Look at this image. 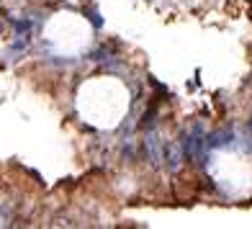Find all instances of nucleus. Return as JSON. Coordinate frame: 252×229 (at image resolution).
<instances>
[{
    "label": "nucleus",
    "mask_w": 252,
    "mask_h": 229,
    "mask_svg": "<svg viewBox=\"0 0 252 229\" xmlns=\"http://www.w3.org/2000/svg\"><path fill=\"white\" fill-rule=\"evenodd\" d=\"M180 147H183V157L190 160V163L196 165H206V152H209V147H206V131H203V124L196 121L193 127L180 136Z\"/></svg>",
    "instance_id": "obj_1"
},
{
    "label": "nucleus",
    "mask_w": 252,
    "mask_h": 229,
    "mask_svg": "<svg viewBox=\"0 0 252 229\" xmlns=\"http://www.w3.org/2000/svg\"><path fill=\"white\" fill-rule=\"evenodd\" d=\"M144 139H142V152L144 157L150 160V165L152 167H159L165 163V142H162V136L157 134V129H144Z\"/></svg>",
    "instance_id": "obj_2"
},
{
    "label": "nucleus",
    "mask_w": 252,
    "mask_h": 229,
    "mask_svg": "<svg viewBox=\"0 0 252 229\" xmlns=\"http://www.w3.org/2000/svg\"><path fill=\"white\" fill-rule=\"evenodd\" d=\"M183 147H180V142H170V144H165V165H167V170L170 173H178V170L183 167Z\"/></svg>",
    "instance_id": "obj_3"
},
{
    "label": "nucleus",
    "mask_w": 252,
    "mask_h": 229,
    "mask_svg": "<svg viewBox=\"0 0 252 229\" xmlns=\"http://www.w3.org/2000/svg\"><path fill=\"white\" fill-rule=\"evenodd\" d=\"M232 142V131H226V129H216V131H209L206 134V147L209 150H219V147H224V144H229Z\"/></svg>",
    "instance_id": "obj_4"
},
{
    "label": "nucleus",
    "mask_w": 252,
    "mask_h": 229,
    "mask_svg": "<svg viewBox=\"0 0 252 229\" xmlns=\"http://www.w3.org/2000/svg\"><path fill=\"white\" fill-rule=\"evenodd\" d=\"M157 100L159 98H155L150 106H147V111L142 113V129H155V124H157V116H159V106H157Z\"/></svg>",
    "instance_id": "obj_5"
},
{
    "label": "nucleus",
    "mask_w": 252,
    "mask_h": 229,
    "mask_svg": "<svg viewBox=\"0 0 252 229\" xmlns=\"http://www.w3.org/2000/svg\"><path fill=\"white\" fill-rule=\"evenodd\" d=\"M13 29H16V36H29L31 33V21L29 18H18V21H13Z\"/></svg>",
    "instance_id": "obj_6"
},
{
    "label": "nucleus",
    "mask_w": 252,
    "mask_h": 229,
    "mask_svg": "<svg viewBox=\"0 0 252 229\" xmlns=\"http://www.w3.org/2000/svg\"><path fill=\"white\" fill-rule=\"evenodd\" d=\"M85 16H88L90 24H93V29H103V18L95 8H85Z\"/></svg>",
    "instance_id": "obj_7"
},
{
    "label": "nucleus",
    "mask_w": 252,
    "mask_h": 229,
    "mask_svg": "<svg viewBox=\"0 0 252 229\" xmlns=\"http://www.w3.org/2000/svg\"><path fill=\"white\" fill-rule=\"evenodd\" d=\"M134 155H136V152H134V139L129 136V139L124 142V157H126V160H134Z\"/></svg>",
    "instance_id": "obj_8"
},
{
    "label": "nucleus",
    "mask_w": 252,
    "mask_h": 229,
    "mask_svg": "<svg viewBox=\"0 0 252 229\" xmlns=\"http://www.w3.org/2000/svg\"><path fill=\"white\" fill-rule=\"evenodd\" d=\"M250 131H252V121H250Z\"/></svg>",
    "instance_id": "obj_9"
}]
</instances>
